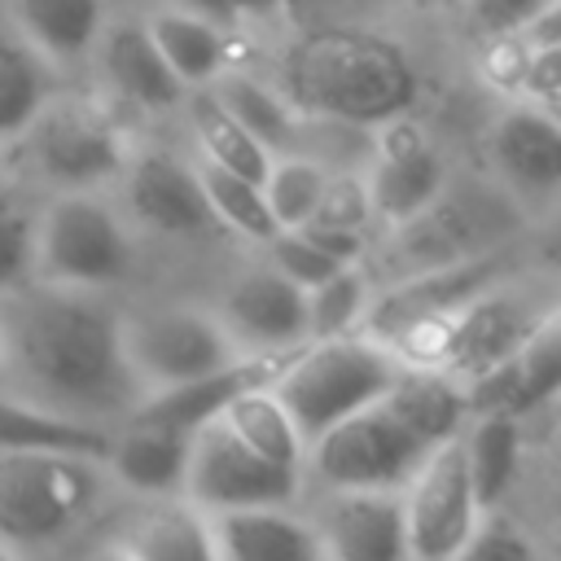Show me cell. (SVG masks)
I'll use <instances>...</instances> for the list:
<instances>
[{
    "label": "cell",
    "mask_w": 561,
    "mask_h": 561,
    "mask_svg": "<svg viewBox=\"0 0 561 561\" xmlns=\"http://www.w3.org/2000/svg\"><path fill=\"white\" fill-rule=\"evenodd\" d=\"M302 351V346H298ZM294 359V351H276V355H241L219 373H206L197 381L184 386H167V390H149L140 399V408L127 421L140 425H171V430H188L197 434L206 421L224 416L245 390L254 386H276V377L285 373V364Z\"/></svg>",
    "instance_id": "obj_15"
},
{
    "label": "cell",
    "mask_w": 561,
    "mask_h": 561,
    "mask_svg": "<svg viewBox=\"0 0 561 561\" xmlns=\"http://www.w3.org/2000/svg\"><path fill=\"white\" fill-rule=\"evenodd\" d=\"M44 48H35L22 31L4 39V75H0V131L9 140L26 136V127L48 110V70H44Z\"/></svg>",
    "instance_id": "obj_28"
},
{
    "label": "cell",
    "mask_w": 561,
    "mask_h": 561,
    "mask_svg": "<svg viewBox=\"0 0 561 561\" xmlns=\"http://www.w3.org/2000/svg\"><path fill=\"white\" fill-rule=\"evenodd\" d=\"M491 167L517 193H557L561 188V118L552 110L517 105L491 123L486 136Z\"/></svg>",
    "instance_id": "obj_19"
},
{
    "label": "cell",
    "mask_w": 561,
    "mask_h": 561,
    "mask_svg": "<svg viewBox=\"0 0 561 561\" xmlns=\"http://www.w3.org/2000/svg\"><path fill=\"white\" fill-rule=\"evenodd\" d=\"M202 180H206V193L215 202L219 224L237 228L250 241H272L280 232V219L272 210L263 180H250V175H241L224 162H210V158H202Z\"/></svg>",
    "instance_id": "obj_31"
},
{
    "label": "cell",
    "mask_w": 561,
    "mask_h": 561,
    "mask_svg": "<svg viewBox=\"0 0 561 561\" xmlns=\"http://www.w3.org/2000/svg\"><path fill=\"white\" fill-rule=\"evenodd\" d=\"M280 92L302 114L377 127L412 105L416 70L399 44L373 31H316L285 53Z\"/></svg>",
    "instance_id": "obj_2"
},
{
    "label": "cell",
    "mask_w": 561,
    "mask_h": 561,
    "mask_svg": "<svg viewBox=\"0 0 561 561\" xmlns=\"http://www.w3.org/2000/svg\"><path fill=\"white\" fill-rule=\"evenodd\" d=\"M465 4H469V22L482 35L508 39V35H526L552 0H465Z\"/></svg>",
    "instance_id": "obj_38"
},
{
    "label": "cell",
    "mask_w": 561,
    "mask_h": 561,
    "mask_svg": "<svg viewBox=\"0 0 561 561\" xmlns=\"http://www.w3.org/2000/svg\"><path fill=\"white\" fill-rule=\"evenodd\" d=\"M272 263L285 272V276H294L298 285H307V289H316V285H324L329 276H337L346 263L337 259V254H329L307 228H280L272 241Z\"/></svg>",
    "instance_id": "obj_36"
},
{
    "label": "cell",
    "mask_w": 561,
    "mask_h": 561,
    "mask_svg": "<svg viewBox=\"0 0 561 561\" xmlns=\"http://www.w3.org/2000/svg\"><path fill=\"white\" fill-rule=\"evenodd\" d=\"M465 447H469L478 500H482V508H495V500L508 491V482L517 473V456H522L517 412H504V408L473 412V430L465 434Z\"/></svg>",
    "instance_id": "obj_29"
},
{
    "label": "cell",
    "mask_w": 561,
    "mask_h": 561,
    "mask_svg": "<svg viewBox=\"0 0 561 561\" xmlns=\"http://www.w3.org/2000/svg\"><path fill=\"white\" fill-rule=\"evenodd\" d=\"M188 123H193V136L202 140V153L210 162H224L250 180H263L272 175L276 158H272V145L263 136H254L237 114L232 105L215 92V88H197L193 101H188Z\"/></svg>",
    "instance_id": "obj_25"
},
{
    "label": "cell",
    "mask_w": 561,
    "mask_h": 561,
    "mask_svg": "<svg viewBox=\"0 0 561 561\" xmlns=\"http://www.w3.org/2000/svg\"><path fill=\"white\" fill-rule=\"evenodd\" d=\"M131 267V241L88 188H66L39 219V272L61 285L105 289Z\"/></svg>",
    "instance_id": "obj_9"
},
{
    "label": "cell",
    "mask_w": 561,
    "mask_h": 561,
    "mask_svg": "<svg viewBox=\"0 0 561 561\" xmlns=\"http://www.w3.org/2000/svg\"><path fill=\"white\" fill-rule=\"evenodd\" d=\"M224 561H307L324 557L320 530L285 513V504H250L210 513Z\"/></svg>",
    "instance_id": "obj_21"
},
{
    "label": "cell",
    "mask_w": 561,
    "mask_h": 561,
    "mask_svg": "<svg viewBox=\"0 0 561 561\" xmlns=\"http://www.w3.org/2000/svg\"><path fill=\"white\" fill-rule=\"evenodd\" d=\"M149 26H153L167 61L175 66V75L188 88H210L224 75L228 44H224V35H219L215 22H206L197 13H158Z\"/></svg>",
    "instance_id": "obj_30"
},
{
    "label": "cell",
    "mask_w": 561,
    "mask_h": 561,
    "mask_svg": "<svg viewBox=\"0 0 561 561\" xmlns=\"http://www.w3.org/2000/svg\"><path fill=\"white\" fill-rule=\"evenodd\" d=\"M430 443L381 399L311 443V469L333 491H408V482L430 460Z\"/></svg>",
    "instance_id": "obj_6"
},
{
    "label": "cell",
    "mask_w": 561,
    "mask_h": 561,
    "mask_svg": "<svg viewBox=\"0 0 561 561\" xmlns=\"http://www.w3.org/2000/svg\"><path fill=\"white\" fill-rule=\"evenodd\" d=\"M224 324L250 355L298 351L311 337V289L276 263L250 267L224 298Z\"/></svg>",
    "instance_id": "obj_13"
},
{
    "label": "cell",
    "mask_w": 561,
    "mask_h": 561,
    "mask_svg": "<svg viewBox=\"0 0 561 561\" xmlns=\"http://www.w3.org/2000/svg\"><path fill=\"white\" fill-rule=\"evenodd\" d=\"M127 206L140 224L171 237H193L219 224L202 167H188L162 149H149L127 167Z\"/></svg>",
    "instance_id": "obj_18"
},
{
    "label": "cell",
    "mask_w": 561,
    "mask_h": 561,
    "mask_svg": "<svg viewBox=\"0 0 561 561\" xmlns=\"http://www.w3.org/2000/svg\"><path fill=\"white\" fill-rule=\"evenodd\" d=\"M26 153L57 188H92L123 171L118 136L79 105H48L26 127Z\"/></svg>",
    "instance_id": "obj_14"
},
{
    "label": "cell",
    "mask_w": 561,
    "mask_h": 561,
    "mask_svg": "<svg viewBox=\"0 0 561 561\" xmlns=\"http://www.w3.org/2000/svg\"><path fill=\"white\" fill-rule=\"evenodd\" d=\"M386 403L430 443L443 447L447 438L460 434V421L469 412V390L460 386V377H451L447 368H403L399 381L390 386Z\"/></svg>",
    "instance_id": "obj_24"
},
{
    "label": "cell",
    "mask_w": 561,
    "mask_h": 561,
    "mask_svg": "<svg viewBox=\"0 0 561 561\" xmlns=\"http://www.w3.org/2000/svg\"><path fill=\"white\" fill-rule=\"evenodd\" d=\"M193 4H206V9H228L232 0H193Z\"/></svg>",
    "instance_id": "obj_44"
},
{
    "label": "cell",
    "mask_w": 561,
    "mask_h": 561,
    "mask_svg": "<svg viewBox=\"0 0 561 561\" xmlns=\"http://www.w3.org/2000/svg\"><path fill=\"white\" fill-rule=\"evenodd\" d=\"M513 228H517V215L500 193L482 184L443 188L421 215H412L408 224H394V241L381 267L399 280L425 267L473 259L495 250L504 237H513Z\"/></svg>",
    "instance_id": "obj_5"
},
{
    "label": "cell",
    "mask_w": 561,
    "mask_h": 561,
    "mask_svg": "<svg viewBox=\"0 0 561 561\" xmlns=\"http://www.w3.org/2000/svg\"><path fill=\"white\" fill-rule=\"evenodd\" d=\"M368 188L377 215L394 228L421 215L443 188H447V167L430 136L412 123H386L381 140L373 145V167H368Z\"/></svg>",
    "instance_id": "obj_16"
},
{
    "label": "cell",
    "mask_w": 561,
    "mask_h": 561,
    "mask_svg": "<svg viewBox=\"0 0 561 561\" xmlns=\"http://www.w3.org/2000/svg\"><path fill=\"white\" fill-rule=\"evenodd\" d=\"M425 4H456V0H425Z\"/></svg>",
    "instance_id": "obj_46"
},
{
    "label": "cell",
    "mask_w": 561,
    "mask_h": 561,
    "mask_svg": "<svg viewBox=\"0 0 561 561\" xmlns=\"http://www.w3.org/2000/svg\"><path fill=\"white\" fill-rule=\"evenodd\" d=\"M377 215L373 206V188L368 180H355V175H333L324 197H320V210L311 224H329V228H355L364 232V224Z\"/></svg>",
    "instance_id": "obj_37"
},
{
    "label": "cell",
    "mask_w": 561,
    "mask_h": 561,
    "mask_svg": "<svg viewBox=\"0 0 561 561\" xmlns=\"http://www.w3.org/2000/svg\"><path fill=\"white\" fill-rule=\"evenodd\" d=\"M460 557H535V543L508 522V517H500V513H491V517H482L478 526H473V535H469V543H465V552Z\"/></svg>",
    "instance_id": "obj_40"
},
{
    "label": "cell",
    "mask_w": 561,
    "mask_h": 561,
    "mask_svg": "<svg viewBox=\"0 0 561 561\" xmlns=\"http://www.w3.org/2000/svg\"><path fill=\"white\" fill-rule=\"evenodd\" d=\"M548 110H552V114L561 118V96H557V101H548Z\"/></svg>",
    "instance_id": "obj_45"
},
{
    "label": "cell",
    "mask_w": 561,
    "mask_h": 561,
    "mask_svg": "<svg viewBox=\"0 0 561 561\" xmlns=\"http://www.w3.org/2000/svg\"><path fill=\"white\" fill-rule=\"evenodd\" d=\"M131 552L140 557H153V561H210L219 557V543H215V526H210V513L202 504L193 508H162L145 522V530L136 535Z\"/></svg>",
    "instance_id": "obj_32"
},
{
    "label": "cell",
    "mask_w": 561,
    "mask_h": 561,
    "mask_svg": "<svg viewBox=\"0 0 561 561\" xmlns=\"http://www.w3.org/2000/svg\"><path fill=\"white\" fill-rule=\"evenodd\" d=\"M188 469H193V434L171 430V425H140L131 421L127 434H118L110 473L145 495H175L188 491Z\"/></svg>",
    "instance_id": "obj_23"
},
{
    "label": "cell",
    "mask_w": 561,
    "mask_h": 561,
    "mask_svg": "<svg viewBox=\"0 0 561 561\" xmlns=\"http://www.w3.org/2000/svg\"><path fill=\"white\" fill-rule=\"evenodd\" d=\"M539 263L552 272V276H561V215L543 228V237H539Z\"/></svg>",
    "instance_id": "obj_43"
},
{
    "label": "cell",
    "mask_w": 561,
    "mask_h": 561,
    "mask_svg": "<svg viewBox=\"0 0 561 561\" xmlns=\"http://www.w3.org/2000/svg\"><path fill=\"white\" fill-rule=\"evenodd\" d=\"M329 188V175L320 162H307V158H276L272 175H267V197H272V210L280 219V228H302L316 219L320 210V197Z\"/></svg>",
    "instance_id": "obj_35"
},
{
    "label": "cell",
    "mask_w": 561,
    "mask_h": 561,
    "mask_svg": "<svg viewBox=\"0 0 561 561\" xmlns=\"http://www.w3.org/2000/svg\"><path fill=\"white\" fill-rule=\"evenodd\" d=\"M224 416L232 421V430H237L254 451H263V456L276 460V465L298 469V465H302V451L311 447L307 434L298 430L294 412H289L285 399L276 394V386H254V390H245Z\"/></svg>",
    "instance_id": "obj_27"
},
{
    "label": "cell",
    "mask_w": 561,
    "mask_h": 561,
    "mask_svg": "<svg viewBox=\"0 0 561 561\" xmlns=\"http://www.w3.org/2000/svg\"><path fill=\"white\" fill-rule=\"evenodd\" d=\"M324 557L337 561H399L412 557L408 543V500L394 491H337L320 513Z\"/></svg>",
    "instance_id": "obj_17"
},
{
    "label": "cell",
    "mask_w": 561,
    "mask_h": 561,
    "mask_svg": "<svg viewBox=\"0 0 561 561\" xmlns=\"http://www.w3.org/2000/svg\"><path fill=\"white\" fill-rule=\"evenodd\" d=\"M228 105L232 114L254 131L263 136L267 145H289L294 140V101L285 92H272L254 79H237V75H219L210 83Z\"/></svg>",
    "instance_id": "obj_34"
},
{
    "label": "cell",
    "mask_w": 561,
    "mask_h": 561,
    "mask_svg": "<svg viewBox=\"0 0 561 561\" xmlns=\"http://www.w3.org/2000/svg\"><path fill=\"white\" fill-rule=\"evenodd\" d=\"M373 294H368V272L359 263H346L337 276L311 289V337H342L355 333V324L368 320Z\"/></svg>",
    "instance_id": "obj_33"
},
{
    "label": "cell",
    "mask_w": 561,
    "mask_h": 561,
    "mask_svg": "<svg viewBox=\"0 0 561 561\" xmlns=\"http://www.w3.org/2000/svg\"><path fill=\"white\" fill-rule=\"evenodd\" d=\"M522 88L543 105L561 96V44H530L522 61Z\"/></svg>",
    "instance_id": "obj_41"
},
{
    "label": "cell",
    "mask_w": 561,
    "mask_h": 561,
    "mask_svg": "<svg viewBox=\"0 0 561 561\" xmlns=\"http://www.w3.org/2000/svg\"><path fill=\"white\" fill-rule=\"evenodd\" d=\"M18 31L53 61H75L101 44V0H13Z\"/></svg>",
    "instance_id": "obj_26"
},
{
    "label": "cell",
    "mask_w": 561,
    "mask_h": 561,
    "mask_svg": "<svg viewBox=\"0 0 561 561\" xmlns=\"http://www.w3.org/2000/svg\"><path fill=\"white\" fill-rule=\"evenodd\" d=\"M403 500H408L412 557L443 561V557L465 552L473 526L482 522V500H478L473 469H469V447H465L460 434L430 451L421 473L408 482Z\"/></svg>",
    "instance_id": "obj_12"
},
{
    "label": "cell",
    "mask_w": 561,
    "mask_h": 561,
    "mask_svg": "<svg viewBox=\"0 0 561 561\" xmlns=\"http://www.w3.org/2000/svg\"><path fill=\"white\" fill-rule=\"evenodd\" d=\"M31 263H39V228L22 210H9L4 215V237H0V276H4V285L18 289Z\"/></svg>",
    "instance_id": "obj_39"
},
{
    "label": "cell",
    "mask_w": 561,
    "mask_h": 561,
    "mask_svg": "<svg viewBox=\"0 0 561 561\" xmlns=\"http://www.w3.org/2000/svg\"><path fill=\"white\" fill-rule=\"evenodd\" d=\"M526 44H561V0L543 9V18L526 31Z\"/></svg>",
    "instance_id": "obj_42"
},
{
    "label": "cell",
    "mask_w": 561,
    "mask_h": 561,
    "mask_svg": "<svg viewBox=\"0 0 561 561\" xmlns=\"http://www.w3.org/2000/svg\"><path fill=\"white\" fill-rule=\"evenodd\" d=\"M508 259L486 250L473 259H456L443 267H425L412 276L390 280V289L381 298H373L368 307V333L390 342V346H412L421 337H434L491 285H500L508 276Z\"/></svg>",
    "instance_id": "obj_8"
},
{
    "label": "cell",
    "mask_w": 561,
    "mask_h": 561,
    "mask_svg": "<svg viewBox=\"0 0 561 561\" xmlns=\"http://www.w3.org/2000/svg\"><path fill=\"white\" fill-rule=\"evenodd\" d=\"M114 434H105L101 421H83L61 408H44L18 390L4 394L0 408V447L4 451H61V456H88L105 460L114 456Z\"/></svg>",
    "instance_id": "obj_22"
},
{
    "label": "cell",
    "mask_w": 561,
    "mask_h": 561,
    "mask_svg": "<svg viewBox=\"0 0 561 561\" xmlns=\"http://www.w3.org/2000/svg\"><path fill=\"white\" fill-rule=\"evenodd\" d=\"M101 465L61 451L0 456V535L9 548H39L61 539L101 500Z\"/></svg>",
    "instance_id": "obj_4"
},
{
    "label": "cell",
    "mask_w": 561,
    "mask_h": 561,
    "mask_svg": "<svg viewBox=\"0 0 561 561\" xmlns=\"http://www.w3.org/2000/svg\"><path fill=\"white\" fill-rule=\"evenodd\" d=\"M557 280H539V285H504L500 280L486 294H478L438 333V342H434L438 368H447L460 381H473V377L491 373L495 364L513 359L539 333V324L561 307V294L552 289Z\"/></svg>",
    "instance_id": "obj_7"
},
{
    "label": "cell",
    "mask_w": 561,
    "mask_h": 561,
    "mask_svg": "<svg viewBox=\"0 0 561 561\" xmlns=\"http://www.w3.org/2000/svg\"><path fill=\"white\" fill-rule=\"evenodd\" d=\"M4 346L13 390L75 412L83 421L131 416L149 386L140 381L127 351V320H118L96 289L83 285H26L9 298Z\"/></svg>",
    "instance_id": "obj_1"
},
{
    "label": "cell",
    "mask_w": 561,
    "mask_h": 561,
    "mask_svg": "<svg viewBox=\"0 0 561 561\" xmlns=\"http://www.w3.org/2000/svg\"><path fill=\"white\" fill-rule=\"evenodd\" d=\"M96 57H101V70L110 79V88L140 105V110H167L184 96V79L175 75V66L167 61L158 35L149 22H110L101 31V44H96Z\"/></svg>",
    "instance_id": "obj_20"
},
{
    "label": "cell",
    "mask_w": 561,
    "mask_h": 561,
    "mask_svg": "<svg viewBox=\"0 0 561 561\" xmlns=\"http://www.w3.org/2000/svg\"><path fill=\"white\" fill-rule=\"evenodd\" d=\"M127 351L149 390L184 386L241 359V342L232 337L224 316H206L188 307H167L140 320H127Z\"/></svg>",
    "instance_id": "obj_10"
},
{
    "label": "cell",
    "mask_w": 561,
    "mask_h": 561,
    "mask_svg": "<svg viewBox=\"0 0 561 561\" xmlns=\"http://www.w3.org/2000/svg\"><path fill=\"white\" fill-rule=\"evenodd\" d=\"M403 368L408 364H399V355L381 337H316L311 346L294 351V359L276 377V394L294 412L307 443H316L337 421L381 403Z\"/></svg>",
    "instance_id": "obj_3"
},
{
    "label": "cell",
    "mask_w": 561,
    "mask_h": 561,
    "mask_svg": "<svg viewBox=\"0 0 561 561\" xmlns=\"http://www.w3.org/2000/svg\"><path fill=\"white\" fill-rule=\"evenodd\" d=\"M184 495L206 513L250 508V504H289L298 495V469L267 460L232 430L228 416H215L193 434V469H188Z\"/></svg>",
    "instance_id": "obj_11"
}]
</instances>
